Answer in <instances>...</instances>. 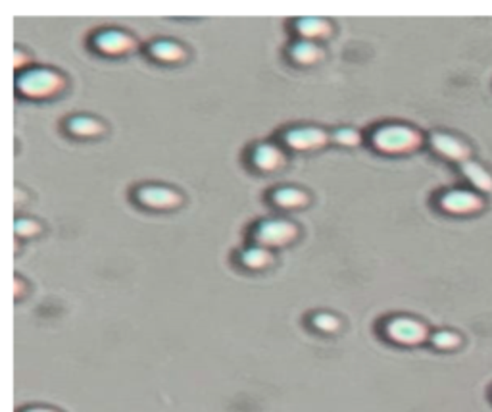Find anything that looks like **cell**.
Here are the masks:
<instances>
[{"mask_svg":"<svg viewBox=\"0 0 492 412\" xmlns=\"http://www.w3.org/2000/svg\"><path fill=\"white\" fill-rule=\"evenodd\" d=\"M433 343L439 349H454V347L460 345V337L452 333V331H439V333L433 336Z\"/></svg>","mask_w":492,"mask_h":412,"instance_id":"obj_20","label":"cell"},{"mask_svg":"<svg viewBox=\"0 0 492 412\" xmlns=\"http://www.w3.org/2000/svg\"><path fill=\"white\" fill-rule=\"evenodd\" d=\"M285 143L297 151H314L327 143V134L319 127H294L285 134Z\"/></svg>","mask_w":492,"mask_h":412,"instance_id":"obj_7","label":"cell"},{"mask_svg":"<svg viewBox=\"0 0 492 412\" xmlns=\"http://www.w3.org/2000/svg\"><path fill=\"white\" fill-rule=\"evenodd\" d=\"M298 229L287 220H265L254 231V239L262 247H283L297 237Z\"/></svg>","mask_w":492,"mask_h":412,"instance_id":"obj_3","label":"cell"},{"mask_svg":"<svg viewBox=\"0 0 492 412\" xmlns=\"http://www.w3.org/2000/svg\"><path fill=\"white\" fill-rule=\"evenodd\" d=\"M297 33L302 41L327 39L331 35V24L322 18H302L297 21Z\"/></svg>","mask_w":492,"mask_h":412,"instance_id":"obj_11","label":"cell"},{"mask_svg":"<svg viewBox=\"0 0 492 412\" xmlns=\"http://www.w3.org/2000/svg\"><path fill=\"white\" fill-rule=\"evenodd\" d=\"M333 139L337 141L339 145L356 146V145H360L362 137L356 129H352V127H342V129H337V131H334Z\"/></svg>","mask_w":492,"mask_h":412,"instance_id":"obj_19","label":"cell"},{"mask_svg":"<svg viewBox=\"0 0 492 412\" xmlns=\"http://www.w3.org/2000/svg\"><path fill=\"white\" fill-rule=\"evenodd\" d=\"M41 231V226L33 220H27V218H21L16 222V233L19 237H31V235H37Z\"/></svg>","mask_w":492,"mask_h":412,"instance_id":"obj_21","label":"cell"},{"mask_svg":"<svg viewBox=\"0 0 492 412\" xmlns=\"http://www.w3.org/2000/svg\"><path fill=\"white\" fill-rule=\"evenodd\" d=\"M461 170H463L467 179H469L477 189L492 191V176L483 168V166L477 164V162H471V160H466L463 166H461Z\"/></svg>","mask_w":492,"mask_h":412,"instance_id":"obj_15","label":"cell"},{"mask_svg":"<svg viewBox=\"0 0 492 412\" xmlns=\"http://www.w3.org/2000/svg\"><path fill=\"white\" fill-rule=\"evenodd\" d=\"M290 56L294 62L302 64V66H312L317 60H322L323 51L314 41H298L290 46Z\"/></svg>","mask_w":492,"mask_h":412,"instance_id":"obj_13","label":"cell"},{"mask_svg":"<svg viewBox=\"0 0 492 412\" xmlns=\"http://www.w3.org/2000/svg\"><path fill=\"white\" fill-rule=\"evenodd\" d=\"M386 336L402 345H419L427 339V328L411 318H392L386 323Z\"/></svg>","mask_w":492,"mask_h":412,"instance_id":"obj_4","label":"cell"},{"mask_svg":"<svg viewBox=\"0 0 492 412\" xmlns=\"http://www.w3.org/2000/svg\"><path fill=\"white\" fill-rule=\"evenodd\" d=\"M371 141L381 153L402 154L417 149L419 143H421V137L411 127L400 126V124H391V126L379 127L377 131L373 134Z\"/></svg>","mask_w":492,"mask_h":412,"instance_id":"obj_1","label":"cell"},{"mask_svg":"<svg viewBox=\"0 0 492 412\" xmlns=\"http://www.w3.org/2000/svg\"><path fill=\"white\" fill-rule=\"evenodd\" d=\"M26 62V58H24V52L16 51V58H14V66L16 68H21V64Z\"/></svg>","mask_w":492,"mask_h":412,"instance_id":"obj_22","label":"cell"},{"mask_svg":"<svg viewBox=\"0 0 492 412\" xmlns=\"http://www.w3.org/2000/svg\"><path fill=\"white\" fill-rule=\"evenodd\" d=\"M312 323H314L316 330L325 331V333H333V331H337L341 328L339 318L329 314V312H319V314H316V316L312 318Z\"/></svg>","mask_w":492,"mask_h":412,"instance_id":"obj_18","label":"cell"},{"mask_svg":"<svg viewBox=\"0 0 492 412\" xmlns=\"http://www.w3.org/2000/svg\"><path fill=\"white\" fill-rule=\"evenodd\" d=\"M93 45L98 52L108 54V56H120L127 54L135 49V39L120 29H106L101 31L93 41Z\"/></svg>","mask_w":492,"mask_h":412,"instance_id":"obj_5","label":"cell"},{"mask_svg":"<svg viewBox=\"0 0 492 412\" xmlns=\"http://www.w3.org/2000/svg\"><path fill=\"white\" fill-rule=\"evenodd\" d=\"M436 153H441L442 156L452 160H466L469 156V146L466 143H461L460 139H456L449 134H435L431 139Z\"/></svg>","mask_w":492,"mask_h":412,"instance_id":"obj_9","label":"cell"},{"mask_svg":"<svg viewBox=\"0 0 492 412\" xmlns=\"http://www.w3.org/2000/svg\"><path fill=\"white\" fill-rule=\"evenodd\" d=\"M68 129H70V134L77 135V137H96L104 131V126L95 118L77 116V118H71L68 121Z\"/></svg>","mask_w":492,"mask_h":412,"instance_id":"obj_14","label":"cell"},{"mask_svg":"<svg viewBox=\"0 0 492 412\" xmlns=\"http://www.w3.org/2000/svg\"><path fill=\"white\" fill-rule=\"evenodd\" d=\"M441 204L442 208L454 214H469V212H477L483 201L469 191H450L441 199Z\"/></svg>","mask_w":492,"mask_h":412,"instance_id":"obj_8","label":"cell"},{"mask_svg":"<svg viewBox=\"0 0 492 412\" xmlns=\"http://www.w3.org/2000/svg\"><path fill=\"white\" fill-rule=\"evenodd\" d=\"M24 412H58V411H52V408H43V406H35V408H27V411Z\"/></svg>","mask_w":492,"mask_h":412,"instance_id":"obj_23","label":"cell"},{"mask_svg":"<svg viewBox=\"0 0 492 412\" xmlns=\"http://www.w3.org/2000/svg\"><path fill=\"white\" fill-rule=\"evenodd\" d=\"M137 199L140 204H145L148 208L168 210L175 208L181 204V195L170 187H162V185H146L137 191Z\"/></svg>","mask_w":492,"mask_h":412,"instance_id":"obj_6","label":"cell"},{"mask_svg":"<svg viewBox=\"0 0 492 412\" xmlns=\"http://www.w3.org/2000/svg\"><path fill=\"white\" fill-rule=\"evenodd\" d=\"M273 201L285 208H298L308 203V195L297 187H281L273 193Z\"/></svg>","mask_w":492,"mask_h":412,"instance_id":"obj_16","label":"cell"},{"mask_svg":"<svg viewBox=\"0 0 492 412\" xmlns=\"http://www.w3.org/2000/svg\"><path fill=\"white\" fill-rule=\"evenodd\" d=\"M150 54L160 62H181L187 56V51L175 41H156L150 46Z\"/></svg>","mask_w":492,"mask_h":412,"instance_id":"obj_12","label":"cell"},{"mask_svg":"<svg viewBox=\"0 0 492 412\" xmlns=\"http://www.w3.org/2000/svg\"><path fill=\"white\" fill-rule=\"evenodd\" d=\"M18 91L21 95L31 96V99H48L63 89V77L54 70L46 68H33L24 71L18 77Z\"/></svg>","mask_w":492,"mask_h":412,"instance_id":"obj_2","label":"cell"},{"mask_svg":"<svg viewBox=\"0 0 492 412\" xmlns=\"http://www.w3.org/2000/svg\"><path fill=\"white\" fill-rule=\"evenodd\" d=\"M285 162L283 153L279 151L275 145H270V143H264V145H258L254 149L252 153V164L262 171H273L281 168Z\"/></svg>","mask_w":492,"mask_h":412,"instance_id":"obj_10","label":"cell"},{"mask_svg":"<svg viewBox=\"0 0 492 412\" xmlns=\"http://www.w3.org/2000/svg\"><path fill=\"white\" fill-rule=\"evenodd\" d=\"M240 262L245 266L252 268V270H260V268H265L270 262H272V254L262 245H256V247L246 248L242 256H240Z\"/></svg>","mask_w":492,"mask_h":412,"instance_id":"obj_17","label":"cell"}]
</instances>
